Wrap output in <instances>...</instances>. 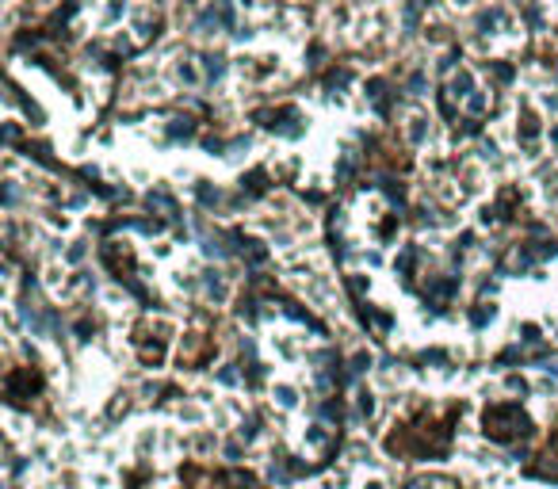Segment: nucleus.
Segmentation results:
<instances>
[{
  "label": "nucleus",
  "instance_id": "nucleus-1",
  "mask_svg": "<svg viewBox=\"0 0 558 489\" xmlns=\"http://www.w3.org/2000/svg\"><path fill=\"white\" fill-rule=\"evenodd\" d=\"M168 134H172V138H191V134H195V122H188V119H176V126H172Z\"/></svg>",
  "mask_w": 558,
  "mask_h": 489
},
{
  "label": "nucleus",
  "instance_id": "nucleus-2",
  "mask_svg": "<svg viewBox=\"0 0 558 489\" xmlns=\"http://www.w3.org/2000/svg\"><path fill=\"white\" fill-rule=\"evenodd\" d=\"M203 69H206V77H222V58H203Z\"/></svg>",
  "mask_w": 558,
  "mask_h": 489
},
{
  "label": "nucleus",
  "instance_id": "nucleus-3",
  "mask_svg": "<svg viewBox=\"0 0 558 489\" xmlns=\"http://www.w3.org/2000/svg\"><path fill=\"white\" fill-rule=\"evenodd\" d=\"M405 27H409V31L417 27V8H413V4H405Z\"/></svg>",
  "mask_w": 558,
  "mask_h": 489
},
{
  "label": "nucleus",
  "instance_id": "nucleus-4",
  "mask_svg": "<svg viewBox=\"0 0 558 489\" xmlns=\"http://www.w3.org/2000/svg\"><path fill=\"white\" fill-rule=\"evenodd\" d=\"M466 88H470V77H466V73H463V77L455 80V92H459V96H466Z\"/></svg>",
  "mask_w": 558,
  "mask_h": 489
},
{
  "label": "nucleus",
  "instance_id": "nucleus-5",
  "mask_svg": "<svg viewBox=\"0 0 558 489\" xmlns=\"http://www.w3.org/2000/svg\"><path fill=\"white\" fill-rule=\"evenodd\" d=\"M409 88H413V92H421V88H424V77H421V73H413V77H409Z\"/></svg>",
  "mask_w": 558,
  "mask_h": 489
}]
</instances>
